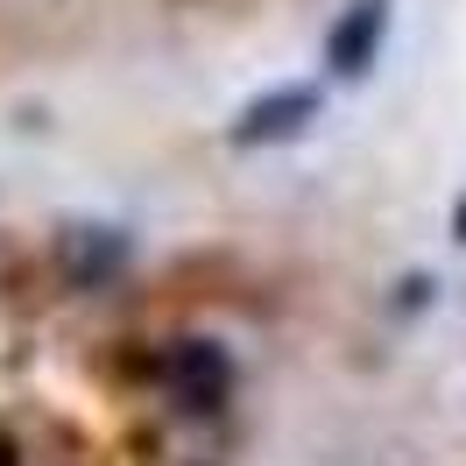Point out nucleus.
<instances>
[{
  "label": "nucleus",
  "instance_id": "1",
  "mask_svg": "<svg viewBox=\"0 0 466 466\" xmlns=\"http://www.w3.org/2000/svg\"><path fill=\"white\" fill-rule=\"evenodd\" d=\"M163 389H170V403L184 410V417L227 410V396H233L227 347H212V339H177V347L163 353Z\"/></svg>",
  "mask_w": 466,
  "mask_h": 466
},
{
  "label": "nucleus",
  "instance_id": "2",
  "mask_svg": "<svg viewBox=\"0 0 466 466\" xmlns=\"http://www.w3.org/2000/svg\"><path fill=\"white\" fill-rule=\"evenodd\" d=\"M304 120H319V92L283 86V92H268V99H255L233 135H240V142H290V135H304Z\"/></svg>",
  "mask_w": 466,
  "mask_h": 466
},
{
  "label": "nucleus",
  "instance_id": "3",
  "mask_svg": "<svg viewBox=\"0 0 466 466\" xmlns=\"http://www.w3.org/2000/svg\"><path fill=\"white\" fill-rule=\"evenodd\" d=\"M375 50H381V0H360V7H347V22L332 29L325 57H332L339 78H360V71L375 64Z\"/></svg>",
  "mask_w": 466,
  "mask_h": 466
}]
</instances>
